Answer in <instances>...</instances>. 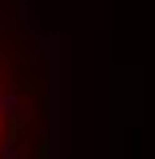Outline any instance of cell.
I'll list each match as a JSON object with an SVG mask.
<instances>
[{"label": "cell", "instance_id": "6da1fadb", "mask_svg": "<svg viewBox=\"0 0 155 159\" xmlns=\"http://www.w3.org/2000/svg\"><path fill=\"white\" fill-rule=\"evenodd\" d=\"M32 60L16 32V20L0 4V159H24L32 135Z\"/></svg>", "mask_w": 155, "mask_h": 159}]
</instances>
